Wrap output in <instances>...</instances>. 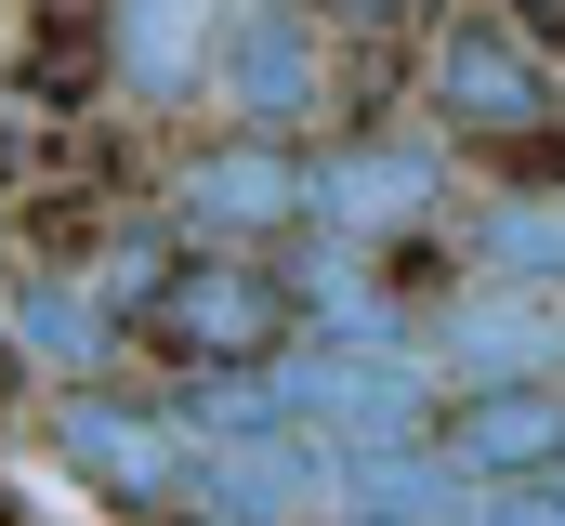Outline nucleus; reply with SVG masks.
Returning <instances> with one entry per match:
<instances>
[{"mask_svg": "<svg viewBox=\"0 0 565 526\" xmlns=\"http://www.w3.org/2000/svg\"><path fill=\"white\" fill-rule=\"evenodd\" d=\"M40 369H66V382H106L119 369V343H132V303L106 290V276H66V263H40L26 290H13V316H0Z\"/></svg>", "mask_w": 565, "mask_h": 526, "instance_id": "f8f14e48", "label": "nucleus"}, {"mask_svg": "<svg viewBox=\"0 0 565 526\" xmlns=\"http://www.w3.org/2000/svg\"><path fill=\"white\" fill-rule=\"evenodd\" d=\"M158 211L184 224V238H211V251H277L316 224V158L289 145V132H224V145H184L171 171H158Z\"/></svg>", "mask_w": 565, "mask_h": 526, "instance_id": "20e7f679", "label": "nucleus"}, {"mask_svg": "<svg viewBox=\"0 0 565 526\" xmlns=\"http://www.w3.org/2000/svg\"><path fill=\"white\" fill-rule=\"evenodd\" d=\"M422 356L447 369V394H487V382H565V303L553 290H473V303H434Z\"/></svg>", "mask_w": 565, "mask_h": 526, "instance_id": "1a4fd4ad", "label": "nucleus"}, {"mask_svg": "<svg viewBox=\"0 0 565 526\" xmlns=\"http://www.w3.org/2000/svg\"><path fill=\"white\" fill-rule=\"evenodd\" d=\"M434 198H447V158H434L422 132H342L329 158H316V224L329 238H355V251H395V238H422Z\"/></svg>", "mask_w": 565, "mask_h": 526, "instance_id": "6e6552de", "label": "nucleus"}, {"mask_svg": "<svg viewBox=\"0 0 565 526\" xmlns=\"http://www.w3.org/2000/svg\"><path fill=\"white\" fill-rule=\"evenodd\" d=\"M145 526H211V514H145Z\"/></svg>", "mask_w": 565, "mask_h": 526, "instance_id": "aec40b11", "label": "nucleus"}, {"mask_svg": "<svg viewBox=\"0 0 565 526\" xmlns=\"http://www.w3.org/2000/svg\"><path fill=\"white\" fill-rule=\"evenodd\" d=\"M447 461L473 487H540L565 474V382H487V394H447Z\"/></svg>", "mask_w": 565, "mask_h": 526, "instance_id": "9d476101", "label": "nucleus"}, {"mask_svg": "<svg viewBox=\"0 0 565 526\" xmlns=\"http://www.w3.org/2000/svg\"><path fill=\"white\" fill-rule=\"evenodd\" d=\"M0 526H40V514H26V501H13V487H0Z\"/></svg>", "mask_w": 565, "mask_h": 526, "instance_id": "6ab92c4d", "label": "nucleus"}, {"mask_svg": "<svg viewBox=\"0 0 565 526\" xmlns=\"http://www.w3.org/2000/svg\"><path fill=\"white\" fill-rule=\"evenodd\" d=\"M13 171H26V132H13V119H0V185H13Z\"/></svg>", "mask_w": 565, "mask_h": 526, "instance_id": "a211bd4d", "label": "nucleus"}, {"mask_svg": "<svg viewBox=\"0 0 565 526\" xmlns=\"http://www.w3.org/2000/svg\"><path fill=\"white\" fill-rule=\"evenodd\" d=\"M329 526H382V514H329Z\"/></svg>", "mask_w": 565, "mask_h": 526, "instance_id": "412c9836", "label": "nucleus"}, {"mask_svg": "<svg viewBox=\"0 0 565 526\" xmlns=\"http://www.w3.org/2000/svg\"><path fill=\"white\" fill-rule=\"evenodd\" d=\"M329 13V40H355V53H395V40H434L447 27V0H316Z\"/></svg>", "mask_w": 565, "mask_h": 526, "instance_id": "2eb2a0df", "label": "nucleus"}, {"mask_svg": "<svg viewBox=\"0 0 565 526\" xmlns=\"http://www.w3.org/2000/svg\"><path fill=\"white\" fill-rule=\"evenodd\" d=\"M184 514H211V526H329V514H342L329 434H302V421L198 434V501H184Z\"/></svg>", "mask_w": 565, "mask_h": 526, "instance_id": "0eeeda50", "label": "nucleus"}, {"mask_svg": "<svg viewBox=\"0 0 565 526\" xmlns=\"http://www.w3.org/2000/svg\"><path fill=\"white\" fill-rule=\"evenodd\" d=\"M422 93H434V119L460 132V145H487V158L565 119V80H553V53L513 27V0H473V13L434 27L422 40Z\"/></svg>", "mask_w": 565, "mask_h": 526, "instance_id": "7ed1b4c3", "label": "nucleus"}, {"mask_svg": "<svg viewBox=\"0 0 565 526\" xmlns=\"http://www.w3.org/2000/svg\"><path fill=\"white\" fill-rule=\"evenodd\" d=\"M289 316H302V276L264 251H198L158 276V303H145V329L184 356V369H264V356H289Z\"/></svg>", "mask_w": 565, "mask_h": 526, "instance_id": "39448f33", "label": "nucleus"}, {"mask_svg": "<svg viewBox=\"0 0 565 526\" xmlns=\"http://www.w3.org/2000/svg\"><path fill=\"white\" fill-rule=\"evenodd\" d=\"M26 369H40V356H26V343L0 329V421H13V394H26Z\"/></svg>", "mask_w": 565, "mask_h": 526, "instance_id": "f3484780", "label": "nucleus"}, {"mask_svg": "<svg viewBox=\"0 0 565 526\" xmlns=\"http://www.w3.org/2000/svg\"><path fill=\"white\" fill-rule=\"evenodd\" d=\"M53 448H66V474L106 514H132V526L198 501V421H184V394L158 408V394H119V382H66L53 394Z\"/></svg>", "mask_w": 565, "mask_h": 526, "instance_id": "f03ea898", "label": "nucleus"}, {"mask_svg": "<svg viewBox=\"0 0 565 526\" xmlns=\"http://www.w3.org/2000/svg\"><path fill=\"white\" fill-rule=\"evenodd\" d=\"M224 13H237V0H106V66H119V93H132V106L211 93Z\"/></svg>", "mask_w": 565, "mask_h": 526, "instance_id": "9b49d317", "label": "nucleus"}, {"mask_svg": "<svg viewBox=\"0 0 565 526\" xmlns=\"http://www.w3.org/2000/svg\"><path fill=\"white\" fill-rule=\"evenodd\" d=\"M211 93H224V119L237 132H316L329 106V13L316 0H237L224 13V53H211Z\"/></svg>", "mask_w": 565, "mask_h": 526, "instance_id": "423d86ee", "label": "nucleus"}, {"mask_svg": "<svg viewBox=\"0 0 565 526\" xmlns=\"http://www.w3.org/2000/svg\"><path fill=\"white\" fill-rule=\"evenodd\" d=\"M513 27H526L540 53H565V0H513Z\"/></svg>", "mask_w": 565, "mask_h": 526, "instance_id": "dca6fc26", "label": "nucleus"}, {"mask_svg": "<svg viewBox=\"0 0 565 526\" xmlns=\"http://www.w3.org/2000/svg\"><path fill=\"white\" fill-rule=\"evenodd\" d=\"M264 382L329 448H395V434H434L447 421V369H434L422 343H329V329H302L289 356H264Z\"/></svg>", "mask_w": 565, "mask_h": 526, "instance_id": "f257e3e1", "label": "nucleus"}, {"mask_svg": "<svg viewBox=\"0 0 565 526\" xmlns=\"http://www.w3.org/2000/svg\"><path fill=\"white\" fill-rule=\"evenodd\" d=\"M473 263L500 290H565V185H500L473 211Z\"/></svg>", "mask_w": 565, "mask_h": 526, "instance_id": "ddd939ff", "label": "nucleus"}, {"mask_svg": "<svg viewBox=\"0 0 565 526\" xmlns=\"http://www.w3.org/2000/svg\"><path fill=\"white\" fill-rule=\"evenodd\" d=\"M93 80H119V66H106V13H93V27H66V13H40V40L13 53V93L66 119V106H93Z\"/></svg>", "mask_w": 565, "mask_h": 526, "instance_id": "4468645a", "label": "nucleus"}]
</instances>
